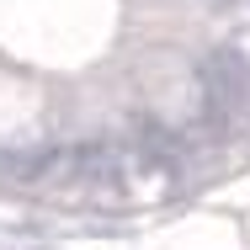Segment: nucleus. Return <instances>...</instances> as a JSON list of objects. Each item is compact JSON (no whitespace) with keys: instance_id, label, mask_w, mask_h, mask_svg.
I'll return each mask as SVG.
<instances>
[{"instance_id":"obj_1","label":"nucleus","mask_w":250,"mask_h":250,"mask_svg":"<svg viewBox=\"0 0 250 250\" xmlns=\"http://www.w3.org/2000/svg\"><path fill=\"white\" fill-rule=\"evenodd\" d=\"M202 85H208V112L224 123H250V64L234 48H213L202 59Z\"/></svg>"}]
</instances>
